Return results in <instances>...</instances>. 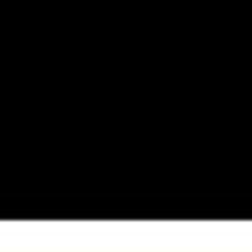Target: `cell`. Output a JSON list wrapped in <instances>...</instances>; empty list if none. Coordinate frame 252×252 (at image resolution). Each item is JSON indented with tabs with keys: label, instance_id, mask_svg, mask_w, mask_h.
Wrapping results in <instances>:
<instances>
[]
</instances>
